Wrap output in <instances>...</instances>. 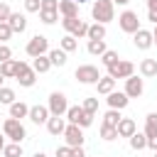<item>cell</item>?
<instances>
[{"label":"cell","mask_w":157,"mask_h":157,"mask_svg":"<svg viewBox=\"0 0 157 157\" xmlns=\"http://www.w3.org/2000/svg\"><path fill=\"white\" fill-rule=\"evenodd\" d=\"M91 15L98 25H105L115 17V5L113 0H93V7H91Z\"/></svg>","instance_id":"obj_1"},{"label":"cell","mask_w":157,"mask_h":157,"mask_svg":"<svg viewBox=\"0 0 157 157\" xmlns=\"http://www.w3.org/2000/svg\"><path fill=\"white\" fill-rule=\"evenodd\" d=\"M25 52H27L32 59H34V56H44V54H49V39H47L44 34H34V37L27 42Z\"/></svg>","instance_id":"obj_2"},{"label":"cell","mask_w":157,"mask_h":157,"mask_svg":"<svg viewBox=\"0 0 157 157\" xmlns=\"http://www.w3.org/2000/svg\"><path fill=\"white\" fill-rule=\"evenodd\" d=\"M66 120L74 123V125H78V128H88V125L93 123V115L86 113L81 105H69V110H66Z\"/></svg>","instance_id":"obj_3"},{"label":"cell","mask_w":157,"mask_h":157,"mask_svg":"<svg viewBox=\"0 0 157 157\" xmlns=\"http://www.w3.org/2000/svg\"><path fill=\"white\" fill-rule=\"evenodd\" d=\"M2 132H5V137H10L12 142H22L25 135H27L25 125H22L20 120H15V118H7V120L2 123Z\"/></svg>","instance_id":"obj_4"},{"label":"cell","mask_w":157,"mask_h":157,"mask_svg":"<svg viewBox=\"0 0 157 157\" xmlns=\"http://www.w3.org/2000/svg\"><path fill=\"white\" fill-rule=\"evenodd\" d=\"M61 27H64L71 37H76V39H81V37L88 34V25H86L83 20H78V17H64V20H61Z\"/></svg>","instance_id":"obj_5"},{"label":"cell","mask_w":157,"mask_h":157,"mask_svg":"<svg viewBox=\"0 0 157 157\" xmlns=\"http://www.w3.org/2000/svg\"><path fill=\"white\" fill-rule=\"evenodd\" d=\"M132 74H135V64L132 61H125V59H118L113 66H108V76L115 78V81L118 78H130Z\"/></svg>","instance_id":"obj_6"},{"label":"cell","mask_w":157,"mask_h":157,"mask_svg":"<svg viewBox=\"0 0 157 157\" xmlns=\"http://www.w3.org/2000/svg\"><path fill=\"white\" fill-rule=\"evenodd\" d=\"M49 115H66V110H69V101H66V96L61 93V91H54L52 96H49Z\"/></svg>","instance_id":"obj_7"},{"label":"cell","mask_w":157,"mask_h":157,"mask_svg":"<svg viewBox=\"0 0 157 157\" xmlns=\"http://www.w3.org/2000/svg\"><path fill=\"white\" fill-rule=\"evenodd\" d=\"M118 25H120V29H123V32H128V34H135V32L140 29L137 12H132V10H125V12H120V17H118Z\"/></svg>","instance_id":"obj_8"},{"label":"cell","mask_w":157,"mask_h":157,"mask_svg":"<svg viewBox=\"0 0 157 157\" xmlns=\"http://www.w3.org/2000/svg\"><path fill=\"white\" fill-rule=\"evenodd\" d=\"M64 140H66V147H83V128L69 123L64 128Z\"/></svg>","instance_id":"obj_9"},{"label":"cell","mask_w":157,"mask_h":157,"mask_svg":"<svg viewBox=\"0 0 157 157\" xmlns=\"http://www.w3.org/2000/svg\"><path fill=\"white\" fill-rule=\"evenodd\" d=\"M15 78H17V83H20V86L29 88V86H34L37 74H34V71H32V66H27L25 61H17V74H15Z\"/></svg>","instance_id":"obj_10"},{"label":"cell","mask_w":157,"mask_h":157,"mask_svg":"<svg viewBox=\"0 0 157 157\" xmlns=\"http://www.w3.org/2000/svg\"><path fill=\"white\" fill-rule=\"evenodd\" d=\"M74 76H76L81 83H98V78H101V74H98V69H96L93 64H83V66H78Z\"/></svg>","instance_id":"obj_11"},{"label":"cell","mask_w":157,"mask_h":157,"mask_svg":"<svg viewBox=\"0 0 157 157\" xmlns=\"http://www.w3.org/2000/svg\"><path fill=\"white\" fill-rule=\"evenodd\" d=\"M142 91H145V83H142V78H137L135 74L130 76V78H125V96L128 98H140L142 96Z\"/></svg>","instance_id":"obj_12"},{"label":"cell","mask_w":157,"mask_h":157,"mask_svg":"<svg viewBox=\"0 0 157 157\" xmlns=\"http://www.w3.org/2000/svg\"><path fill=\"white\" fill-rule=\"evenodd\" d=\"M105 101H108V105H110L113 110H123V108H125V105L130 103V98H128V96H125L123 91H110Z\"/></svg>","instance_id":"obj_13"},{"label":"cell","mask_w":157,"mask_h":157,"mask_svg":"<svg viewBox=\"0 0 157 157\" xmlns=\"http://www.w3.org/2000/svg\"><path fill=\"white\" fill-rule=\"evenodd\" d=\"M7 25H10L12 34H22V32L27 29V17L20 15V12H12V15L7 17Z\"/></svg>","instance_id":"obj_14"},{"label":"cell","mask_w":157,"mask_h":157,"mask_svg":"<svg viewBox=\"0 0 157 157\" xmlns=\"http://www.w3.org/2000/svg\"><path fill=\"white\" fill-rule=\"evenodd\" d=\"M27 118H29L34 125H42V123H47V120H49V108H47V105H32Z\"/></svg>","instance_id":"obj_15"},{"label":"cell","mask_w":157,"mask_h":157,"mask_svg":"<svg viewBox=\"0 0 157 157\" xmlns=\"http://www.w3.org/2000/svg\"><path fill=\"white\" fill-rule=\"evenodd\" d=\"M132 37H135L132 42H135V47H137V49H142V52H145V49H150V47H152V32H147V29H142V27H140Z\"/></svg>","instance_id":"obj_16"},{"label":"cell","mask_w":157,"mask_h":157,"mask_svg":"<svg viewBox=\"0 0 157 157\" xmlns=\"http://www.w3.org/2000/svg\"><path fill=\"white\" fill-rule=\"evenodd\" d=\"M115 130H118V137H130L132 132H137V125H135L132 118H120V123L115 125Z\"/></svg>","instance_id":"obj_17"},{"label":"cell","mask_w":157,"mask_h":157,"mask_svg":"<svg viewBox=\"0 0 157 157\" xmlns=\"http://www.w3.org/2000/svg\"><path fill=\"white\" fill-rule=\"evenodd\" d=\"M64 128H66V123H64L61 115H52V118L47 120V130H49L52 135H64Z\"/></svg>","instance_id":"obj_18"},{"label":"cell","mask_w":157,"mask_h":157,"mask_svg":"<svg viewBox=\"0 0 157 157\" xmlns=\"http://www.w3.org/2000/svg\"><path fill=\"white\" fill-rule=\"evenodd\" d=\"M59 12L64 17H78V5L74 0H59Z\"/></svg>","instance_id":"obj_19"},{"label":"cell","mask_w":157,"mask_h":157,"mask_svg":"<svg viewBox=\"0 0 157 157\" xmlns=\"http://www.w3.org/2000/svg\"><path fill=\"white\" fill-rule=\"evenodd\" d=\"M27 115H29V105H25L22 101H15V103L10 105V118L22 120V118H27Z\"/></svg>","instance_id":"obj_20"},{"label":"cell","mask_w":157,"mask_h":157,"mask_svg":"<svg viewBox=\"0 0 157 157\" xmlns=\"http://www.w3.org/2000/svg\"><path fill=\"white\" fill-rule=\"evenodd\" d=\"M140 74H142L145 78L157 76V59H142V61H140Z\"/></svg>","instance_id":"obj_21"},{"label":"cell","mask_w":157,"mask_h":157,"mask_svg":"<svg viewBox=\"0 0 157 157\" xmlns=\"http://www.w3.org/2000/svg\"><path fill=\"white\" fill-rule=\"evenodd\" d=\"M52 69V61H49V56L44 54V56H34V61H32V71L34 74H47Z\"/></svg>","instance_id":"obj_22"},{"label":"cell","mask_w":157,"mask_h":157,"mask_svg":"<svg viewBox=\"0 0 157 157\" xmlns=\"http://www.w3.org/2000/svg\"><path fill=\"white\" fill-rule=\"evenodd\" d=\"M96 88H98V93L108 96L110 91H115V78H110V76H101L98 83H96Z\"/></svg>","instance_id":"obj_23"},{"label":"cell","mask_w":157,"mask_h":157,"mask_svg":"<svg viewBox=\"0 0 157 157\" xmlns=\"http://www.w3.org/2000/svg\"><path fill=\"white\" fill-rule=\"evenodd\" d=\"M0 74H2L5 78H15V74H17V61H15V59L2 61V64H0Z\"/></svg>","instance_id":"obj_24"},{"label":"cell","mask_w":157,"mask_h":157,"mask_svg":"<svg viewBox=\"0 0 157 157\" xmlns=\"http://www.w3.org/2000/svg\"><path fill=\"white\" fill-rule=\"evenodd\" d=\"M157 135V113H150L145 118V137H155Z\"/></svg>","instance_id":"obj_25"},{"label":"cell","mask_w":157,"mask_h":157,"mask_svg":"<svg viewBox=\"0 0 157 157\" xmlns=\"http://www.w3.org/2000/svg\"><path fill=\"white\" fill-rule=\"evenodd\" d=\"M88 39H105V25H88Z\"/></svg>","instance_id":"obj_26"},{"label":"cell","mask_w":157,"mask_h":157,"mask_svg":"<svg viewBox=\"0 0 157 157\" xmlns=\"http://www.w3.org/2000/svg\"><path fill=\"white\" fill-rule=\"evenodd\" d=\"M88 54H93V56H101L103 52H105V42L103 39H88Z\"/></svg>","instance_id":"obj_27"},{"label":"cell","mask_w":157,"mask_h":157,"mask_svg":"<svg viewBox=\"0 0 157 157\" xmlns=\"http://www.w3.org/2000/svg\"><path fill=\"white\" fill-rule=\"evenodd\" d=\"M47 56H49L52 66H64L66 64V52H61V49H52Z\"/></svg>","instance_id":"obj_28"},{"label":"cell","mask_w":157,"mask_h":157,"mask_svg":"<svg viewBox=\"0 0 157 157\" xmlns=\"http://www.w3.org/2000/svg\"><path fill=\"white\" fill-rule=\"evenodd\" d=\"M130 147H132V150H145V147H147L145 132H132V135H130Z\"/></svg>","instance_id":"obj_29"},{"label":"cell","mask_w":157,"mask_h":157,"mask_svg":"<svg viewBox=\"0 0 157 157\" xmlns=\"http://www.w3.org/2000/svg\"><path fill=\"white\" fill-rule=\"evenodd\" d=\"M76 47H78V42H76V37H71V34L61 37V42H59V49H61V52H66V54H69V52H74Z\"/></svg>","instance_id":"obj_30"},{"label":"cell","mask_w":157,"mask_h":157,"mask_svg":"<svg viewBox=\"0 0 157 157\" xmlns=\"http://www.w3.org/2000/svg\"><path fill=\"white\" fill-rule=\"evenodd\" d=\"M2 155L5 157H22V145L20 142H10L2 147Z\"/></svg>","instance_id":"obj_31"},{"label":"cell","mask_w":157,"mask_h":157,"mask_svg":"<svg viewBox=\"0 0 157 157\" xmlns=\"http://www.w3.org/2000/svg\"><path fill=\"white\" fill-rule=\"evenodd\" d=\"M120 118H123V115H120V110H113V108H110V110L103 115V125H113V128H115V125L120 123Z\"/></svg>","instance_id":"obj_32"},{"label":"cell","mask_w":157,"mask_h":157,"mask_svg":"<svg viewBox=\"0 0 157 157\" xmlns=\"http://www.w3.org/2000/svg\"><path fill=\"white\" fill-rule=\"evenodd\" d=\"M0 103L12 105V103H15V91H12V88H7V86H2V88H0Z\"/></svg>","instance_id":"obj_33"},{"label":"cell","mask_w":157,"mask_h":157,"mask_svg":"<svg viewBox=\"0 0 157 157\" xmlns=\"http://www.w3.org/2000/svg\"><path fill=\"white\" fill-rule=\"evenodd\" d=\"M39 17H42L44 25H54L56 17H59V12H56V10H39Z\"/></svg>","instance_id":"obj_34"},{"label":"cell","mask_w":157,"mask_h":157,"mask_svg":"<svg viewBox=\"0 0 157 157\" xmlns=\"http://www.w3.org/2000/svg\"><path fill=\"white\" fill-rule=\"evenodd\" d=\"M101 61H103V66H113V64L118 61V52H113V49H105V52L101 54Z\"/></svg>","instance_id":"obj_35"},{"label":"cell","mask_w":157,"mask_h":157,"mask_svg":"<svg viewBox=\"0 0 157 157\" xmlns=\"http://www.w3.org/2000/svg\"><path fill=\"white\" fill-rule=\"evenodd\" d=\"M101 137L110 142V140H115V137H118V130H115L113 125H101Z\"/></svg>","instance_id":"obj_36"},{"label":"cell","mask_w":157,"mask_h":157,"mask_svg":"<svg viewBox=\"0 0 157 157\" xmlns=\"http://www.w3.org/2000/svg\"><path fill=\"white\" fill-rule=\"evenodd\" d=\"M81 108H83L86 113H91V115H96V110H98V98H86Z\"/></svg>","instance_id":"obj_37"},{"label":"cell","mask_w":157,"mask_h":157,"mask_svg":"<svg viewBox=\"0 0 157 157\" xmlns=\"http://www.w3.org/2000/svg\"><path fill=\"white\" fill-rule=\"evenodd\" d=\"M25 10L27 12H39L42 10V0H25Z\"/></svg>","instance_id":"obj_38"},{"label":"cell","mask_w":157,"mask_h":157,"mask_svg":"<svg viewBox=\"0 0 157 157\" xmlns=\"http://www.w3.org/2000/svg\"><path fill=\"white\" fill-rule=\"evenodd\" d=\"M12 37V29H10V25L7 22H0V42H7Z\"/></svg>","instance_id":"obj_39"},{"label":"cell","mask_w":157,"mask_h":157,"mask_svg":"<svg viewBox=\"0 0 157 157\" xmlns=\"http://www.w3.org/2000/svg\"><path fill=\"white\" fill-rule=\"evenodd\" d=\"M7 59H12V49H10V47H5V44H0V64H2V61H7Z\"/></svg>","instance_id":"obj_40"},{"label":"cell","mask_w":157,"mask_h":157,"mask_svg":"<svg viewBox=\"0 0 157 157\" xmlns=\"http://www.w3.org/2000/svg\"><path fill=\"white\" fill-rule=\"evenodd\" d=\"M42 10H56L59 12V0H42Z\"/></svg>","instance_id":"obj_41"},{"label":"cell","mask_w":157,"mask_h":157,"mask_svg":"<svg viewBox=\"0 0 157 157\" xmlns=\"http://www.w3.org/2000/svg\"><path fill=\"white\" fill-rule=\"evenodd\" d=\"M12 12H10V7L5 5V2H0V22H7V17H10Z\"/></svg>","instance_id":"obj_42"},{"label":"cell","mask_w":157,"mask_h":157,"mask_svg":"<svg viewBox=\"0 0 157 157\" xmlns=\"http://www.w3.org/2000/svg\"><path fill=\"white\" fill-rule=\"evenodd\" d=\"M56 157H71V147H56Z\"/></svg>","instance_id":"obj_43"},{"label":"cell","mask_w":157,"mask_h":157,"mask_svg":"<svg viewBox=\"0 0 157 157\" xmlns=\"http://www.w3.org/2000/svg\"><path fill=\"white\" fill-rule=\"evenodd\" d=\"M71 157H86L83 147H71Z\"/></svg>","instance_id":"obj_44"},{"label":"cell","mask_w":157,"mask_h":157,"mask_svg":"<svg viewBox=\"0 0 157 157\" xmlns=\"http://www.w3.org/2000/svg\"><path fill=\"white\" fill-rule=\"evenodd\" d=\"M147 147L157 152V135H155V137H147Z\"/></svg>","instance_id":"obj_45"},{"label":"cell","mask_w":157,"mask_h":157,"mask_svg":"<svg viewBox=\"0 0 157 157\" xmlns=\"http://www.w3.org/2000/svg\"><path fill=\"white\" fill-rule=\"evenodd\" d=\"M147 20H150V22H155V25H157V10H150V12H147Z\"/></svg>","instance_id":"obj_46"},{"label":"cell","mask_w":157,"mask_h":157,"mask_svg":"<svg viewBox=\"0 0 157 157\" xmlns=\"http://www.w3.org/2000/svg\"><path fill=\"white\" fill-rule=\"evenodd\" d=\"M147 7L150 10H157V0H147Z\"/></svg>","instance_id":"obj_47"},{"label":"cell","mask_w":157,"mask_h":157,"mask_svg":"<svg viewBox=\"0 0 157 157\" xmlns=\"http://www.w3.org/2000/svg\"><path fill=\"white\" fill-rule=\"evenodd\" d=\"M130 0H113V5H128Z\"/></svg>","instance_id":"obj_48"},{"label":"cell","mask_w":157,"mask_h":157,"mask_svg":"<svg viewBox=\"0 0 157 157\" xmlns=\"http://www.w3.org/2000/svg\"><path fill=\"white\" fill-rule=\"evenodd\" d=\"M152 44H157V25H155V32H152Z\"/></svg>","instance_id":"obj_49"},{"label":"cell","mask_w":157,"mask_h":157,"mask_svg":"<svg viewBox=\"0 0 157 157\" xmlns=\"http://www.w3.org/2000/svg\"><path fill=\"white\" fill-rule=\"evenodd\" d=\"M2 147H5V135H0V152H2Z\"/></svg>","instance_id":"obj_50"},{"label":"cell","mask_w":157,"mask_h":157,"mask_svg":"<svg viewBox=\"0 0 157 157\" xmlns=\"http://www.w3.org/2000/svg\"><path fill=\"white\" fill-rule=\"evenodd\" d=\"M34 157H47V155H44V152H37V155H34Z\"/></svg>","instance_id":"obj_51"},{"label":"cell","mask_w":157,"mask_h":157,"mask_svg":"<svg viewBox=\"0 0 157 157\" xmlns=\"http://www.w3.org/2000/svg\"><path fill=\"white\" fill-rule=\"evenodd\" d=\"M2 81H5V76H2V74H0V88H2Z\"/></svg>","instance_id":"obj_52"},{"label":"cell","mask_w":157,"mask_h":157,"mask_svg":"<svg viewBox=\"0 0 157 157\" xmlns=\"http://www.w3.org/2000/svg\"><path fill=\"white\" fill-rule=\"evenodd\" d=\"M74 2H76V5H81V2H88V0H74Z\"/></svg>","instance_id":"obj_53"},{"label":"cell","mask_w":157,"mask_h":157,"mask_svg":"<svg viewBox=\"0 0 157 157\" xmlns=\"http://www.w3.org/2000/svg\"><path fill=\"white\" fill-rule=\"evenodd\" d=\"M155 157H157V152H155Z\"/></svg>","instance_id":"obj_54"}]
</instances>
